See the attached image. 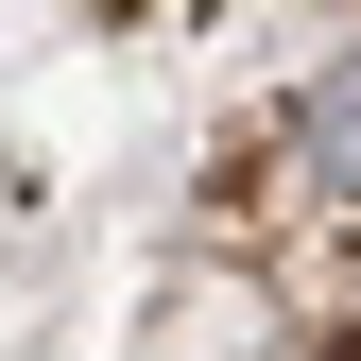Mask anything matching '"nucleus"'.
Here are the masks:
<instances>
[{
  "mask_svg": "<svg viewBox=\"0 0 361 361\" xmlns=\"http://www.w3.org/2000/svg\"><path fill=\"white\" fill-rule=\"evenodd\" d=\"M293 155L327 172V190H361V52H344L327 86H310V121H293Z\"/></svg>",
  "mask_w": 361,
  "mask_h": 361,
  "instance_id": "obj_1",
  "label": "nucleus"
}]
</instances>
